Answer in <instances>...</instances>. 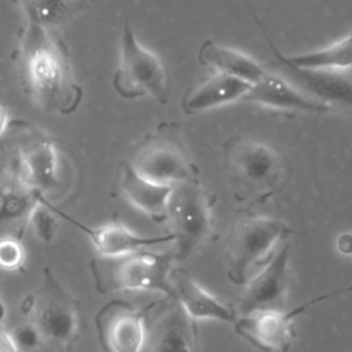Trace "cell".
<instances>
[{"instance_id":"1","label":"cell","mask_w":352,"mask_h":352,"mask_svg":"<svg viewBox=\"0 0 352 352\" xmlns=\"http://www.w3.org/2000/svg\"><path fill=\"white\" fill-rule=\"evenodd\" d=\"M22 54L32 94L38 106L59 116L74 113L82 100V88L74 80L66 51L47 30L26 28Z\"/></svg>"},{"instance_id":"2","label":"cell","mask_w":352,"mask_h":352,"mask_svg":"<svg viewBox=\"0 0 352 352\" xmlns=\"http://www.w3.org/2000/svg\"><path fill=\"white\" fill-rule=\"evenodd\" d=\"M223 160L234 198L239 202L264 204L280 192L289 180L285 155L250 136H230L223 143Z\"/></svg>"},{"instance_id":"3","label":"cell","mask_w":352,"mask_h":352,"mask_svg":"<svg viewBox=\"0 0 352 352\" xmlns=\"http://www.w3.org/2000/svg\"><path fill=\"white\" fill-rule=\"evenodd\" d=\"M175 261L172 249L166 252L139 250L117 257H95L89 261V272L96 292H158L172 296L169 275Z\"/></svg>"},{"instance_id":"4","label":"cell","mask_w":352,"mask_h":352,"mask_svg":"<svg viewBox=\"0 0 352 352\" xmlns=\"http://www.w3.org/2000/svg\"><path fill=\"white\" fill-rule=\"evenodd\" d=\"M296 234L285 221L260 216L250 209L235 212L227 235V278L234 285H245L252 271L271 258L274 245Z\"/></svg>"},{"instance_id":"5","label":"cell","mask_w":352,"mask_h":352,"mask_svg":"<svg viewBox=\"0 0 352 352\" xmlns=\"http://www.w3.org/2000/svg\"><path fill=\"white\" fill-rule=\"evenodd\" d=\"M216 197L198 177L173 184L166 210L169 234L173 235L175 261H184L198 252L213 232L212 209Z\"/></svg>"},{"instance_id":"6","label":"cell","mask_w":352,"mask_h":352,"mask_svg":"<svg viewBox=\"0 0 352 352\" xmlns=\"http://www.w3.org/2000/svg\"><path fill=\"white\" fill-rule=\"evenodd\" d=\"M128 162L144 179L169 186L198 177L199 173L175 122L158 125L136 143Z\"/></svg>"},{"instance_id":"7","label":"cell","mask_w":352,"mask_h":352,"mask_svg":"<svg viewBox=\"0 0 352 352\" xmlns=\"http://www.w3.org/2000/svg\"><path fill=\"white\" fill-rule=\"evenodd\" d=\"M113 88L125 99L151 96L162 104L169 99V77L161 59L139 43L129 21L122 28Z\"/></svg>"},{"instance_id":"8","label":"cell","mask_w":352,"mask_h":352,"mask_svg":"<svg viewBox=\"0 0 352 352\" xmlns=\"http://www.w3.org/2000/svg\"><path fill=\"white\" fill-rule=\"evenodd\" d=\"M36 293L32 323L43 342L56 352H72L80 334V302L59 282L51 268L43 271V283Z\"/></svg>"},{"instance_id":"9","label":"cell","mask_w":352,"mask_h":352,"mask_svg":"<svg viewBox=\"0 0 352 352\" xmlns=\"http://www.w3.org/2000/svg\"><path fill=\"white\" fill-rule=\"evenodd\" d=\"M352 290L351 287L316 296L289 311L261 309L238 316L234 329L238 336L263 352H286L294 340V318L304 314L309 307L334 296Z\"/></svg>"},{"instance_id":"10","label":"cell","mask_w":352,"mask_h":352,"mask_svg":"<svg viewBox=\"0 0 352 352\" xmlns=\"http://www.w3.org/2000/svg\"><path fill=\"white\" fill-rule=\"evenodd\" d=\"M153 302L136 308L122 298H111L95 314L98 340L107 352H142L146 342L147 314Z\"/></svg>"},{"instance_id":"11","label":"cell","mask_w":352,"mask_h":352,"mask_svg":"<svg viewBox=\"0 0 352 352\" xmlns=\"http://www.w3.org/2000/svg\"><path fill=\"white\" fill-rule=\"evenodd\" d=\"M146 330L150 352H199L197 322L173 296L153 302Z\"/></svg>"},{"instance_id":"12","label":"cell","mask_w":352,"mask_h":352,"mask_svg":"<svg viewBox=\"0 0 352 352\" xmlns=\"http://www.w3.org/2000/svg\"><path fill=\"white\" fill-rule=\"evenodd\" d=\"M290 243L280 248L267 261L265 268L248 280L246 290L238 304V314L246 315L261 309H278L286 300L290 272Z\"/></svg>"},{"instance_id":"13","label":"cell","mask_w":352,"mask_h":352,"mask_svg":"<svg viewBox=\"0 0 352 352\" xmlns=\"http://www.w3.org/2000/svg\"><path fill=\"white\" fill-rule=\"evenodd\" d=\"M51 209L58 214V217L65 219L70 224H73L76 228L82 231L89 241L92 242L96 253L100 257H117L124 256L129 253H135L139 250H143L150 246H155L158 243L164 242H173V235H160V236H147L140 235L128 228L121 221H111L99 227H89L77 219L69 216L67 213L58 209L55 205H52L48 201Z\"/></svg>"},{"instance_id":"14","label":"cell","mask_w":352,"mask_h":352,"mask_svg":"<svg viewBox=\"0 0 352 352\" xmlns=\"http://www.w3.org/2000/svg\"><path fill=\"white\" fill-rule=\"evenodd\" d=\"M169 285L172 296L195 322L199 319H213L234 323L239 316L232 304L206 292L184 268H172Z\"/></svg>"},{"instance_id":"15","label":"cell","mask_w":352,"mask_h":352,"mask_svg":"<svg viewBox=\"0 0 352 352\" xmlns=\"http://www.w3.org/2000/svg\"><path fill=\"white\" fill-rule=\"evenodd\" d=\"M242 100L280 111L327 113L331 110L324 102L304 94L292 82L268 72L258 82L250 87Z\"/></svg>"},{"instance_id":"16","label":"cell","mask_w":352,"mask_h":352,"mask_svg":"<svg viewBox=\"0 0 352 352\" xmlns=\"http://www.w3.org/2000/svg\"><path fill=\"white\" fill-rule=\"evenodd\" d=\"M21 162L26 188L34 195L45 197L60 184L59 157L56 147L48 139H38L22 148Z\"/></svg>"},{"instance_id":"17","label":"cell","mask_w":352,"mask_h":352,"mask_svg":"<svg viewBox=\"0 0 352 352\" xmlns=\"http://www.w3.org/2000/svg\"><path fill=\"white\" fill-rule=\"evenodd\" d=\"M252 84L236 77L219 73L209 76L197 87L186 91L182 109L186 114H197L227 103L242 100Z\"/></svg>"},{"instance_id":"18","label":"cell","mask_w":352,"mask_h":352,"mask_svg":"<svg viewBox=\"0 0 352 352\" xmlns=\"http://www.w3.org/2000/svg\"><path fill=\"white\" fill-rule=\"evenodd\" d=\"M173 186L151 182L140 176L128 161L121 165L120 190L124 198L136 209L157 223L166 221L168 201Z\"/></svg>"},{"instance_id":"19","label":"cell","mask_w":352,"mask_h":352,"mask_svg":"<svg viewBox=\"0 0 352 352\" xmlns=\"http://www.w3.org/2000/svg\"><path fill=\"white\" fill-rule=\"evenodd\" d=\"M287 70L294 73L301 88L309 92L312 98L324 102L330 109L337 104L346 111H352V69L330 72Z\"/></svg>"},{"instance_id":"20","label":"cell","mask_w":352,"mask_h":352,"mask_svg":"<svg viewBox=\"0 0 352 352\" xmlns=\"http://www.w3.org/2000/svg\"><path fill=\"white\" fill-rule=\"evenodd\" d=\"M198 60L204 66H210L219 73H224L249 84L258 82L265 74V69L249 55L224 47L213 40H205L198 50Z\"/></svg>"},{"instance_id":"21","label":"cell","mask_w":352,"mask_h":352,"mask_svg":"<svg viewBox=\"0 0 352 352\" xmlns=\"http://www.w3.org/2000/svg\"><path fill=\"white\" fill-rule=\"evenodd\" d=\"M275 58L286 69L312 70V72H330V70H348L352 69V32L340 41L312 52L298 55H283L272 43H270Z\"/></svg>"},{"instance_id":"22","label":"cell","mask_w":352,"mask_h":352,"mask_svg":"<svg viewBox=\"0 0 352 352\" xmlns=\"http://www.w3.org/2000/svg\"><path fill=\"white\" fill-rule=\"evenodd\" d=\"M26 18L28 28L51 32L73 19L88 0H14Z\"/></svg>"},{"instance_id":"23","label":"cell","mask_w":352,"mask_h":352,"mask_svg":"<svg viewBox=\"0 0 352 352\" xmlns=\"http://www.w3.org/2000/svg\"><path fill=\"white\" fill-rule=\"evenodd\" d=\"M34 197L36 201L28 213L26 224L33 230V232L41 242L50 243L54 241L59 230L58 214L51 209L45 197L38 194Z\"/></svg>"},{"instance_id":"24","label":"cell","mask_w":352,"mask_h":352,"mask_svg":"<svg viewBox=\"0 0 352 352\" xmlns=\"http://www.w3.org/2000/svg\"><path fill=\"white\" fill-rule=\"evenodd\" d=\"M25 250L21 239L14 235L0 238V268L16 271L23 267Z\"/></svg>"},{"instance_id":"25","label":"cell","mask_w":352,"mask_h":352,"mask_svg":"<svg viewBox=\"0 0 352 352\" xmlns=\"http://www.w3.org/2000/svg\"><path fill=\"white\" fill-rule=\"evenodd\" d=\"M11 337L16 348L19 349V352H33L43 342V337L38 329L32 322H28L15 327L14 331L11 333Z\"/></svg>"},{"instance_id":"26","label":"cell","mask_w":352,"mask_h":352,"mask_svg":"<svg viewBox=\"0 0 352 352\" xmlns=\"http://www.w3.org/2000/svg\"><path fill=\"white\" fill-rule=\"evenodd\" d=\"M36 293H28L26 296H23L19 302V314L23 318L30 319L36 308Z\"/></svg>"},{"instance_id":"27","label":"cell","mask_w":352,"mask_h":352,"mask_svg":"<svg viewBox=\"0 0 352 352\" xmlns=\"http://www.w3.org/2000/svg\"><path fill=\"white\" fill-rule=\"evenodd\" d=\"M0 352H19L16 348L11 333H8L4 327L0 326Z\"/></svg>"},{"instance_id":"28","label":"cell","mask_w":352,"mask_h":352,"mask_svg":"<svg viewBox=\"0 0 352 352\" xmlns=\"http://www.w3.org/2000/svg\"><path fill=\"white\" fill-rule=\"evenodd\" d=\"M338 250L344 254H352V234H342L337 239Z\"/></svg>"},{"instance_id":"29","label":"cell","mask_w":352,"mask_h":352,"mask_svg":"<svg viewBox=\"0 0 352 352\" xmlns=\"http://www.w3.org/2000/svg\"><path fill=\"white\" fill-rule=\"evenodd\" d=\"M8 122H10V114H8L7 109L3 104H0V136L7 129Z\"/></svg>"},{"instance_id":"30","label":"cell","mask_w":352,"mask_h":352,"mask_svg":"<svg viewBox=\"0 0 352 352\" xmlns=\"http://www.w3.org/2000/svg\"><path fill=\"white\" fill-rule=\"evenodd\" d=\"M6 315H7V307L3 302V300L0 298V323L6 319Z\"/></svg>"}]
</instances>
